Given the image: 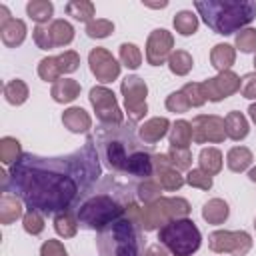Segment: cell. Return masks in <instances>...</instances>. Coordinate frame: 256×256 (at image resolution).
Listing matches in <instances>:
<instances>
[{
	"mask_svg": "<svg viewBox=\"0 0 256 256\" xmlns=\"http://www.w3.org/2000/svg\"><path fill=\"white\" fill-rule=\"evenodd\" d=\"M208 248L216 254L246 256L252 250V236L246 230H214L208 236Z\"/></svg>",
	"mask_w": 256,
	"mask_h": 256,
	"instance_id": "obj_7",
	"label": "cell"
},
{
	"mask_svg": "<svg viewBox=\"0 0 256 256\" xmlns=\"http://www.w3.org/2000/svg\"><path fill=\"white\" fill-rule=\"evenodd\" d=\"M240 94L248 100H256V72L244 74L242 84H240Z\"/></svg>",
	"mask_w": 256,
	"mask_h": 256,
	"instance_id": "obj_48",
	"label": "cell"
},
{
	"mask_svg": "<svg viewBox=\"0 0 256 256\" xmlns=\"http://www.w3.org/2000/svg\"><path fill=\"white\" fill-rule=\"evenodd\" d=\"M234 44L240 52L244 54H250V52H256V28H242L240 32H236V38H234Z\"/></svg>",
	"mask_w": 256,
	"mask_h": 256,
	"instance_id": "obj_40",
	"label": "cell"
},
{
	"mask_svg": "<svg viewBox=\"0 0 256 256\" xmlns=\"http://www.w3.org/2000/svg\"><path fill=\"white\" fill-rule=\"evenodd\" d=\"M222 152L214 146H208V148H202L200 154H198V164H200V170H204L206 174L210 176H216L220 170H222Z\"/></svg>",
	"mask_w": 256,
	"mask_h": 256,
	"instance_id": "obj_28",
	"label": "cell"
},
{
	"mask_svg": "<svg viewBox=\"0 0 256 256\" xmlns=\"http://www.w3.org/2000/svg\"><path fill=\"white\" fill-rule=\"evenodd\" d=\"M38 76L44 82H56V80H60L62 72H60V66H58L56 56H46V58H42L38 62Z\"/></svg>",
	"mask_w": 256,
	"mask_h": 256,
	"instance_id": "obj_38",
	"label": "cell"
},
{
	"mask_svg": "<svg viewBox=\"0 0 256 256\" xmlns=\"http://www.w3.org/2000/svg\"><path fill=\"white\" fill-rule=\"evenodd\" d=\"M26 22L20 18H12L4 26H0V38L6 48H16L26 40Z\"/></svg>",
	"mask_w": 256,
	"mask_h": 256,
	"instance_id": "obj_19",
	"label": "cell"
},
{
	"mask_svg": "<svg viewBox=\"0 0 256 256\" xmlns=\"http://www.w3.org/2000/svg\"><path fill=\"white\" fill-rule=\"evenodd\" d=\"M94 12H96V6L90 0H70L66 4V14L72 16L74 20H78V22H86V24L92 22Z\"/></svg>",
	"mask_w": 256,
	"mask_h": 256,
	"instance_id": "obj_30",
	"label": "cell"
},
{
	"mask_svg": "<svg viewBox=\"0 0 256 256\" xmlns=\"http://www.w3.org/2000/svg\"><path fill=\"white\" fill-rule=\"evenodd\" d=\"M254 156H252V150L246 148V146H234L228 150L226 154V166L232 170V172H244L250 168Z\"/></svg>",
	"mask_w": 256,
	"mask_h": 256,
	"instance_id": "obj_25",
	"label": "cell"
},
{
	"mask_svg": "<svg viewBox=\"0 0 256 256\" xmlns=\"http://www.w3.org/2000/svg\"><path fill=\"white\" fill-rule=\"evenodd\" d=\"M26 14L36 22V26H46L52 20L54 4L48 0H30L26 4Z\"/></svg>",
	"mask_w": 256,
	"mask_h": 256,
	"instance_id": "obj_26",
	"label": "cell"
},
{
	"mask_svg": "<svg viewBox=\"0 0 256 256\" xmlns=\"http://www.w3.org/2000/svg\"><path fill=\"white\" fill-rule=\"evenodd\" d=\"M194 8L206 26L222 36L248 28L256 18V2L252 0H196Z\"/></svg>",
	"mask_w": 256,
	"mask_h": 256,
	"instance_id": "obj_2",
	"label": "cell"
},
{
	"mask_svg": "<svg viewBox=\"0 0 256 256\" xmlns=\"http://www.w3.org/2000/svg\"><path fill=\"white\" fill-rule=\"evenodd\" d=\"M248 116H250V120L256 124V102L250 104V108H248Z\"/></svg>",
	"mask_w": 256,
	"mask_h": 256,
	"instance_id": "obj_52",
	"label": "cell"
},
{
	"mask_svg": "<svg viewBox=\"0 0 256 256\" xmlns=\"http://www.w3.org/2000/svg\"><path fill=\"white\" fill-rule=\"evenodd\" d=\"M22 228H24L26 234H32V236L42 234V230H44V216H42V212H38L34 208H28L24 212V216H22Z\"/></svg>",
	"mask_w": 256,
	"mask_h": 256,
	"instance_id": "obj_39",
	"label": "cell"
},
{
	"mask_svg": "<svg viewBox=\"0 0 256 256\" xmlns=\"http://www.w3.org/2000/svg\"><path fill=\"white\" fill-rule=\"evenodd\" d=\"M144 256H168V250H166L162 244H152V246L144 252Z\"/></svg>",
	"mask_w": 256,
	"mask_h": 256,
	"instance_id": "obj_50",
	"label": "cell"
},
{
	"mask_svg": "<svg viewBox=\"0 0 256 256\" xmlns=\"http://www.w3.org/2000/svg\"><path fill=\"white\" fill-rule=\"evenodd\" d=\"M166 108H168V112L184 114V112H188L192 106H190V102H188L186 94H184L182 90H176V92L168 94V98H166Z\"/></svg>",
	"mask_w": 256,
	"mask_h": 256,
	"instance_id": "obj_45",
	"label": "cell"
},
{
	"mask_svg": "<svg viewBox=\"0 0 256 256\" xmlns=\"http://www.w3.org/2000/svg\"><path fill=\"white\" fill-rule=\"evenodd\" d=\"M118 56H120V64L126 66V68H130V70H136V68L142 64V52H140V48H138L136 44H132V42L120 44Z\"/></svg>",
	"mask_w": 256,
	"mask_h": 256,
	"instance_id": "obj_37",
	"label": "cell"
},
{
	"mask_svg": "<svg viewBox=\"0 0 256 256\" xmlns=\"http://www.w3.org/2000/svg\"><path fill=\"white\" fill-rule=\"evenodd\" d=\"M254 230H256V218H254Z\"/></svg>",
	"mask_w": 256,
	"mask_h": 256,
	"instance_id": "obj_56",
	"label": "cell"
},
{
	"mask_svg": "<svg viewBox=\"0 0 256 256\" xmlns=\"http://www.w3.org/2000/svg\"><path fill=\"white\" fill-rule=\"evenodd\" d=\"M126 212V208L114 200L108 194H96L90 196L86 202H82L76 210V218L78 224L88 228V230H104L108 224H112L114 220L122 218Z\"/></svg>",
	"mask_w": 256,
	"mask_h": 256,
	"instance_id": "obj_5",
	"label": "cell"
},
{
	"mask_svg": "<svg viewBox=\"0 0 256 256\" xmlns=\"http://www.w3.org/2000/svg\"><path fill=\"white\" fill-rule=\"evenodd\" d=\"M192 66H194V60L186 50H174L168 58V68L176 76H186L192 70Z\"/></svg>",
	"mask_w": 256,
	"mask_h": 256,
	"instance_id": "obj_35",
	"label": "cell"
},
{
	"mask_svg": "<svg viewBox=\"0 0 256 256\" xmlns=\"http://www.w3.org/2000/svg\"><path fill=\"white\" fill-rule=\"evenodd\" d=\"M54 230L62 238H74L78 232V218L72 212H60L54 216Z\"/></svg>",
	"mask_w": 256,
	"mask_h": 256,
	"instance_id": "obj_33",
	"label": "cell"
},
{
	"mask_svg": "<svg viewBox=\"0 0 256 256\" xmlns=\"http://www.w3.org/2000/svg\"><path fill=\"white\" fill-rule=\"evenodd\" d=\"M190 210L192 208H190V202L186 198H180V196L166 198V196H162L160 200L140 208V230H144V232L160 230L170 220L188 218Z\"/></svg>",
	"mask_w": 256,
	"mask_h": 256,
	"instance_id": "obj_6",
	"label": "cell"
},
{
	"mask_svg": "<svg viewBox=\"0 0 256 256\" xmlns=\"http://www.w3.org/2000/svg\"><path fill=\"white\" fill-rule=\"evenodd\" d=\"M136 196H138V200H140L144 206H146V204H152V202H156V200L162 198V186L158 184V180L146 178V180H142V182L138 184Z\"/></svg>",
	"mask_w": 256,
	"mask_h": 256,
	"instance_id": "obj_36",
	"label": "cell"
},
{
	"mask_svg": "<svg viewBox=\"0 0 256 256\" xmlns=\"http://www.w3.org/2000/svg\"><path fill=\"white\" fill-rule=\"evenodd\" d=\"M152 160H154V174H156V180L162 186V190L174 192L184 186L186 178L180 174V170H176L172 166L168 154H152Z\"/></svg>",
	"mask_w": 256,
	"mask_h": 256,
	"instance_id": "obj_14",
	"label": "cell"
},
{
	"mask_svg": "<svg viewBox=\"0 0 256 256\" xmlns=\"http://www.w3.org/2000/svg\"><path fill=\"white\" fill-rule=\"evenodd\" d=\"M90 104L96 112V118L104 124V126H120L124 122V112L118 106V100L114 96V92L106 86H94L90 88Z\"/></svg>",
	"mask_w": 256,
	"mask_h": 256,
	"instance_id": "obj_9",
	"label": "cell"
},
{
	"mask_svg": "<svg viewBox=\"0 0 256 256\" xmlns=\"http://www.w3.org/2000/svg\"><path fill=\"white\" fill-rule=\"evenodd\" d=\"M120 92L124 96V106H126V112H128V118L132 122H138L146 116L148 112V104H146V96H148V86L146 82L136 76V74H130L122 80L120 84Z\"/></svg>",
	"mask_w": 256,
	"mask_h": 256,
	"instance_id": "obj_8",
	"label": "cell"
},
{
	"mask_svg": "<svg viewBox=\"0 0 256 256\" xmlns=\"http://www.w3.org/2000/svg\"><path fill=\"white\" fill-rule=\"evenodd\" d=\"M62 124L74 134H86L92 128V118L90 114L80 108V106H70L62 112Z\"/></svg>",
	"mask_w": 256,
	"mask_h": 256,
	"instance_id": "obj_16",
	"label": "cell"
},
{
	"mask_svg": "<svg viewBox=\"0 0 256 256\" xmlns=\"http://www.w3.org/2000/svg\"><path fill=\"white\" fill-rule=\"evenodd\" d=\"M230 208L222 198H210L204 206H202V218L208 224H224L228 220Z\"/></svg>",
	"mask_w": 256,
	"mask_h": 256,
	"instance_id": "obj_24",
	"label": "cell"
},
{
	"mask_svg": "<svg viewBox=\"0 0 256 256\" xmlns=\"http://www.w3.org/2000/svg\"><path fill=\"white\" fill-rule=\"evenodd\" d=\"M50 34H52L54 46H68L74 40V26L68 20L58 18L50 22Z\"/></svg>",
	"mask_w": 256,
	"mask_h": 256,
	"instance_id": "obj_31",
	"label": "cell"
},
{
	"mask_svg": "<svg viewBox=\"0 0 256 256\" xmlns=\"http://www.w3.org/2000/svg\"><path fill=\"white\" fill-rule=\"evenodd\" d=\"M174 36L166 28H156L148 34L146 40V62L150 66H160L168 62L170 54L174 52Z\"/></svg>",
	"mask_w": 256,
	"mask_h": 256,
	"instance_id": "obj_13",
	"label": "cell"
},
{
	"mask_svg": "<svg viewBox=\"0 0 256 256\" xmlns=\"http://www.w3.org/2000/svg\"><path fill=\"white\" fill-rule=\"evenodd\" d=\"M184 178H186V184H188V186L198 188V190H210L212 184H214V182H212V176L206 174V172L200 170V168H190Z\"/></svg>",
	"mask_w": 256,
	"mask_h": 256,
	"instance_id": "obj_43",
	"label": "cell"
},
{
	"mask_svg": "<svg viewBox=\"0 0 256 256\" xmlns=\"http://www.w3.org/2000/svg\"><path fill=\"white\" fill-rule=\"evenodd\" d=\"M100 172L94 138L88 136L80 150L66 156L44 158L24 154L20 162L10 168L4 192H14L28 208L42 214H60L74 204L78 194H82Z\"/></svg>",
	"mask_w": 256,
	"mask_h": 256,
	"instance_id": "obj_1",
	"label": "cell"
},
{
	"mask_svg": "<svg viewBox=\"0 0 256 256\" xmlns=\"http://www.w3.org/2000/svg\"><path fill=\"white\" fill-rule=\"evenodd\" d=\"M88 66H90V72L94 74V78L98 82L108 84V82H114L120 76V66L122 64L112 56V52H108L102 46H96L88 54Z\"/></svg>",
	"mask_w": 256,
	"mask_h": 256,
	"instance_id": "obj_12",
	"label": "cell"
},
{
	"mask_svg": "<svg viewBox=\"0 0 256 256\" xmlns=\"http://www.w3.org/2000/svg\"><path fill=\"white\" fill-rule=\"evenodd\" d=\"M40 256H68V252L60 240H46L40 246Z\"/></svg>",
	"mask_w": 256,
	"mask_h": 256,
	"instance_id": "obj_49",
	"label": "cell"
},
{
	"mask_svg": "<svg viewBox=\"0 0 256 256\" xmlns=\"http://www.w3.org/2000/svg\"><path fill=\"white\" fill-rule=\"evenodd\" d=\"M126 174H132V176H138V178H150L154 174V160H152V154H146V152H132L130 158H128V166H126Z\"/></svg>",
	"mask_w": 256,
	"mask_h": 256,
	"instance_id": "obj_20",
	"label": "cell"
},
{
	"mask_svg": "<svg viewBox=\"0 0 256 256\" xmlns=\"http://www.w3.org/2000/svg\"><path fill=\"white\" fill-rule=\"evenodd\" d=\"M166 154H168V158H170V162H172V166L176 170H190L192 168V152H190V148H172L170 146V150Z\"/></svg>",
	"mask_w": 256,
	"mask_h": 256,
	"instance_id": "obj_42",
	"label": "cell"
},
{
	"mask_svg": "<svg viewBox=\"0 0 256 256\" xmlns=\"http://www.w3.org/2000/svg\"><path fill=\"white\" fill-rule=\"evenodd\" d=\"M158 240L174 256H192L202 244V234L194 220L178 218L170 220L158 230Z\"/></svg>",
	"mask_w": 256,
	"mask_h": 256,
	"instance_id": "obj_4",
	"label": "cell"
},
{
	"mask_svg": "<svg viewBox=\"0 0 256 256\" xmlns=\"http://www.w3.org/2000/svg\"><path fill=\"white\" fill-rule=\"evenodd\" d=\"M224 126H226V136L230 140H234V142L244 140L248 136V132H250L246 116L242 112H238V110H232V112H228L224 116Z\"/></svg>",
	"mask_w": 256,
	"mask_h": 256,
	"instance_id": "obj_21",
	"label": "cell"
},
{
	"mask_svg": "<svg viewBox=\"0 0 256 256\" xmlns=\"http://www.w3.org/2000/svg\"><path fill=\"white\" fill-rule=\"evenodd\" d=\"M138 226L126 216L114 220L96 234V248L100 256H140Z\"/></svg>",
	"mask_w": 256,
	"mask_h": 256,
	"instance_id": "obj_3",
	"label": "cell"
},
{
	"mask_svg": "<svg viewBox=\"0 0 256 256\" xmlns=\"http://www.w3.org/2000/svg\"><path fill=\"white\" fill-rule=\"evenodd\" d=\"M104 156L110 164V168L118 170V172H126V166H128V158L130 154L126 152V146L122 140H106L104 142Z\"/></svg>",
	"mask_w": 256,
	"mask_h": 256,
	"instance_id": "obj_18",
	"label": "cell"
},
{
	"mask_svg": "<svg viewBox=\"0 0 256 256\" xmlns=\"http://www.w3.org/2000/svg\"><path fill=\"white\" fill-rule=\"evenodd\" d=\"M172 148H190L192 144V126L188 120H176L168 134Z\"/></svg>",
	"mask_w": 256,
	"mask_h": 256,
	"instance_id": "obj_27",
	"label": "cell"
},
{
	"mask_svg": "<svg viewBox=\"0 0 256 256\" xmlns=\"http://www.w3.org/2000/svg\"><path fill=\"white\" fill-rule=\"evenodd\" d=\"M248 178H250V180H252V182H256V166H254V168H250V170H248Z\"/></svg>",
	"mask_w": 256,
	"mask_h": 256,
	"instance_id": "obj_54",
	"label": "cell"
},
{
	"mask_svg": "<svg viewBox=\"0 0 256 256\" xmlns=\"http://www.w3.org/2000/svg\"><path fill=\"white\" fill-rule=\"evenodd\" d=\"M240 84H242V78L238 74H234L232 70H226V72H218L212 78H206L202 82V90H204L206 100L220 102V100L240 92Z\"/></svg>",
	"mask_w": 256,
	"mask_h": 256,
	"instance_id": "obj_11",
	"label": "cell"
},
{
	"mask_svg": "<svg viewBox=\"0 0 256 256\" xmlns=\"http://www.w3.org/2000/svg\"><path fill=\"white\" fill-rule=\"evenodd\" d=\"M32 38H34V44H36L40 50H50V48H54L52 34H50V26H36V28L32 30Z\"/></svg>",
	"mask_w": 256,
	"mask_h": 256,
	"instance_id": "obj_47",
	"label": "cell"
},
{
	"mask_svg": "<svg viewBox=\"0 0 256 256\" xmlns=\"http://www.w3.org/2000/svg\"><path fill=\"white\" fill-rule=\"evenodd\" d=\"M234 62H236V48L234 46H230V44H216L210 50V64L218 72L230 70Z\"/></svg>",
	"mask_w": 256,
	"mask_h": 256,
	"instance_id": "obj_23",
	"label": "cell"
},
{
	"mask_svg": "<svg viewBox=\"0 0 256 256\" xmlns=\"http://www.w3.org/2000/svg\"><path fill=\"white\" fill-rule=\"evenodd\" d=\"M254 70H256V56H254Z\"/></svg>",
	"mask_w": 256,
	"mask_h": 256,
	"instance_id": "obj_55",
	"label": "cell"
},
{
	"mask_svg": "<svg viewBox=\"0 0 256 256\" xmlns=\"http://www.w3.org/2000/svg\"><path fill=\"white\" fill-rule=\"evenodd\" d=\"M190 126H192V140L196 144H206V142L220 144L228 138L224 118L216 114H198L192 118Z\"/></svg>",
	"mask_w": 256,
	"mask_h": 256,
	"instance_id": "obj_10",
	"label": "cell"
},
{
	"mask_svg": "<svg viewBox=\"0 0 256 256\" xmlns=\"http://www.w3.org/2000/svg\"><path fill=\"white\" fill-rule=\"evenodd\" d=\"M144 6H148V8H166L168 2H160V4H144Z\"/></svg>",
	"mask_w": 256,
	"mask_h": 256,
	"instance_id": "obj_53",
	"label": "cell"
},
{
	"mask_svg": "<svg viewBox=\"0 0 256 256\" xmlns=\"http://www.w3.org/2000/svg\"><path fill=\"white\" fill-rule=\"evenodd\" d=\"M172 24H174V28H176L178 34L192 36L198 30V16L194 12H190V10H180V12H176Z\"/></svg>",
	"mask_w": 256,
	"mask_h": 256,
	"instance_id": "obj_34",
	"label": "cell"
},
{
	"mask_svg": "<svg viewBox=\"0 0 256 256\" xmlns=\"http://www.w3.org/2000/svg\"><path fill=\"white\" fill-rule=\"evenodd\" d=\"M56 60H58V66H60V72L62 74H72L80 66V56L74 50H64L62 54L56 56Z\"/></svg>",
	"mask_w": 256,
	"mask_h": 256,
	"instance_id": "obj_46",
	"label": "cell"
},
{
	"mask_svg": "<svg viewBox=\"0 0 256 256\" xmlns=\"http://www.w3.org/2000/svg\"><path fill=\"white\" fill-rule=\"evenodd\" d=\"M22 216H24L22 200L18 196H14V194L4 192L2 198H0V224L8 226V224H12L14 220H18Z\"/></svg>",
	"mask_w": 256,
	"mask_h": 256,
	"instance_id": "obj_22",
	"label": "cell"
},
{
	"mask_svg": "<svg viewBox=\"0 0 256 256\" xmlns=\"http://www.w3.org/2000/svg\"><path fill=\"white\" fill-rule=\"evenodd\" d=\"M114 32V22L106 18H94L92 22L86 24V34L90 38H106Z\"/></svg>",
	"mask_w": 256,
	"mask_h": 256,
	"instance_id": "obj_41",
	"label": "cell"
},
{
	"mask_svg": "<svg viewBox=\"0 0 256 256\" xmlns=\"http://www.w3.org/2000/svg\"><path fill=\"white\" fill-rule=\"evenodd\" d=\"M28 96H30V92H28V86H26L24 80L14 78V80L6 82V86H4V98H6L8 104L20 106V104H24L28 100Z\"/></svg>",
	"mask_w": 256,
	"mask_h": 256,
	"instance_id": "obj_32",
	"label": "cell"
},
{
	"mask_svg": "<svg viewBox=\"0 0 256 256\" xmlns=\"http://www.w3.org/2000/svg\"><path fill=\"white\" fill-rule=\"evenodd\" d=\"M10 20H12V16H10L8 6H6V4H0V26H4V24L10 22Z\"/></svg>",
	"mask_w": 256,
	"mask_h": 256,
	"instance_id": "obj_51",
	"label": "cell"
},
{
	"mask_svg": "<svg viewBox=\"0 0 256 256\" xmlns=\"http://www.w3.org/2000/svg\"><path fill=\"white\" fill-rule=\"evenodd\" d=\"M80 90H82V86L74 78H60L52 84L50 96L58 104H68V102H74L80 96Z\"/></svg>",
	"mask_w": 256,
	"mask_h": 256,
	"instance_id": "obj_17",
	"label": "cell"
},
{
	"mask_svg": "<svg viewBox=\"0 0 256 256\" xmlns=\"http://www.w3.org/2000/svg\"><path fill=\"white\" fill-rule=\"evenodd\" d=\"M170 128L172 126H170V120L166 116H154V118H150L138 126V136L144 144H156L168 134Z\"/></svg>",
	"mask_w": 256,
	"mask_h": 256,
	"instance_id": "obj_15",
	"label": "cell"
},
{
	"mask_svg": "<svg viewBox=\"0 0 256 256\" xmlns=\"http://www.w3.org/2000/svg\"><path fill=\"white\" fill-rule=\"evenodd\" d=\"M22 156H24L22 154V146H20V142L16 138H12V136L0 138V160H2L4 166L12 168L14 164L20 162Z\"/></svg>",
	"mask_w": 256,
	"mask_h": 256,
	"instance_id": "obj_29",
	"label": "cell"
},
{
	"mask_svg": "<svg viewBox=\"0 0 256 256\" xmlns=\"http://www.w3.org/2000/svg\"><path fill=\"white\" fill-rule=\"evenodd\" d=\"M182 92L186 94L190 106L194 108H200L206 104V96H204V90H202V82H188L182 86Z\"/></svg>",
	"mask_w": 256,
	"mask_h": 256,
	"instance_id": "obj_44",
	"label": "cell"
}]
</instances>
